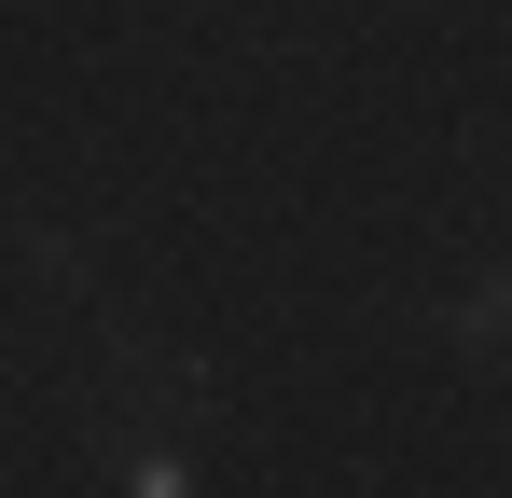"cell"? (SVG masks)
<instances>
[{
    "mask_svg": "<svg viewBox=\"0 0 512 498\" xmlns=\"http://www.w3.org/2000/svg\"><path fill=\"white\" fill-rule=\"evenodd\" d=\"M471 332H485V346H512V277L485 291V305H471Z\"/></svg>",
    "mask_w": 512,
    "mask_h": 498,
    "instance_id": "obj_1",
    "label": "cell"
}]
</instances>
